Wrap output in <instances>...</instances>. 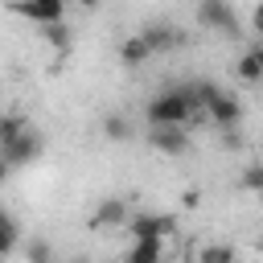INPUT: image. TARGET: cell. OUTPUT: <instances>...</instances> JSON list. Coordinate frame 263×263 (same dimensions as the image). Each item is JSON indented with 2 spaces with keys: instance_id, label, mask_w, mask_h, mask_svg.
Here are the masks:
<instances>
[{
  "instance_id": "cell-1",
  "label": "cell",
  "mask_w": 263,
  "mask_h": 263,
  "mask_svg": "<svg viewBox=\"0 0 263 263\" xmlns=\"http://www.w3.org/2000/svg\"><path fill=\"white\" fill-rule=\"evenodd\" d=\"M193 111H197V107H193V90H189V86L160 90V95L148 99V107H144V115H148L152 127H185Z\"/></svg>"
},
{
  "instance_id": "cell-2",
  "label": "cell",
  "mask_w": 263,
  "mask_h": 263,
  "mask_svg": "<svg viewBox=\"0 0 263 263\" xmlns=\"http://www.w3.org/2000/svg\"><path fill=\"white\" fill-rule=\"evenodd\" d=\"M173 230H177L173 214H132V222H127L132 242H164Z\"/></svg>"
},
{
  "instance_id": "cell-3",
  "label": "cell",
  "mask_w": 263,
  "mask_h": 263,
  "mask_svg": "<svg viewBox=\"0 0 263 263\" xmlns=\"http://www.w3.org/2000/svg\"><path fill=\"white\" fill-rule=\"evenodd\" d=\"M0 156H4V173L21 168V164H33V160L41 156V132H37V127H29V132H25V136H16L12 144H4V148H0Z\"/></svg>"
},
{
  "instance_id": "cell-4",
  "label": "cell",
  "mask_w": 263,
  "mask_h": 263,
  "mask_svg": "<svg viewBox=\"0 0 263 263\" xmlns=\"http://www.w3.org/2000/svg\"><path fill=\"white\" fill-rule=\"evenodd\" d=\"M205 115H210V119H214L218 127H226V132H230V127H234V123L242 119V103H238L234 95H226V90H218V95L210 99V107H205Z\"/></svg>"
},
{
  "instance_id": "cell-5",
  "label": "cell",
  "mask_w": 263,
  "mask_h": 263,
  "mask_svg": "<svg viewBox=\"0 0 263 263\" xmlns=\"http://www.w3.org/2000/svg\"><path fill=\"white\" fill-rule=\"evenodd\" d=\"M148 144L156 152H164V156H185L189 152V132H181V127H152Z\"/></svg>"
},
{
  "instance_id": "cell-6",
  "label": "cell",
  "mask_w": 263,
  "mask_h": 263,
  "mask_svg": "<svg viewBox=\"0 0 263 263\" xmlns=\"http://www.w3.org/2000/svg\"><path fill=\"white\" fill-rule=\"evenodd\" d=\"M127 222H132V214H127V201H123V197H107V201H99V210L90 214V226H95V230L127 226Z\"/></svg>"
},
{
  "instance_id": "cell-7",
  "label": "cell",
  "mask_w": 263,
  "mask_h": 263,
  "mask_svg": "<svg viewBox=\"0 0 263 263\" xmlns=\"http://www.w3.org/2000/svg\"><path fill=\"white\" fill-rule=\"evenodd\" d=\"M16 12H21V16H29L33 25H45V29L66 21V8H62L58 0H33V4H16Z\"/></svg>"
},
{
  "instance_id": "cell-8",
  "label": "cell",
  "mask_w": 263,
  "mask_h": 263,
  "mask_svg": "<svg viewBox=\"0 0 263 263\" xmlns=\"http://www.w3.org/2000/svg\"><path fill=\"white\" fill-rule=\"evenodd\" d=\"M197 25H205V29H222V33H234V12H230L226 4H218V0H205V4H197Z\"/></svg>"
},
{
  "instance_id": "cell-9",
  "label": "cell",
  "mask_w": 263,
  "mask_h": 263,
  "mask_svg": "<svg viewBox=\"0 0 263 263\" xmlns=\"http://www.w3.org/2000/svg\"><path fill=\"white\" fill-rule=\"evenodd\" d=\"M148 58H152V45L144 41V33H132V37L119 41V62L123 66H144Z\"/></svg>"
},
{
  "instance_id": "cell-10",
  "label": "cell",
  "mask_w": 263,
  "mask_h": 263,
  "mask_svg": "<svg viewBox=\"0 0 263 263\" xmlns=\"http://www.w3.org/2000/svg\"><path fill=\"white\" fill-rule=\"evenodd\" d=\"M193 263H238V251L230 242H205L201 251H193Z\"/></svg>"
},
{
  "instance_id": "cell-11",
  "label": "cell",
  "mask_w": 263,
  "mask_h": 263,
  "mask_svg": "<svg viewBox=\"0 0 263 263\" xmlns=\"http://www.w3.org/2000/svg\"><path fill=\"white\" fill-rule=\"evenodd\" d=\"M238 78L242 82H263V45H251L238 58Z\"/></svg>"
},
{
  "instance_id": "cell-12",
  "label": "cell",
  "mask_w": 263,
  "mask_h": 263,
  "mask_svg": "<svg viewBox=\"0 0 263 263\" xmlns=\"http://www.w3.org/2000/svg\"><path fill=\"white\" fill-rule=\"evenodd\" d=\"M123 263H164V242H132Z\"/></svg>"
},
{
  "instance_id": "cell-13",
  "label": "cell",
  "mask_w": 263,
  "mask_h": 263,
  "mask_svg": "<svg viewBox=\"0 0 263 263\" xmlns=\"http://www.w3.org/2000/svg\"><path fill=\"white\" fill-rule=\"evenodd\" d=\"M144 41H148L152 53H156V49H173V45L181 41V33H177L173 25H148V29H144Z\"/></svg>"
},
{
  "instance_id": "cell-14",
  "label": "cell",
  "mask_w": 263,
  "mask_h": 263,
  "mask_svg": "<svg viewBox=\"0 0 263 263\" xmlns=\"http://www.w3.org/2000/svg\"><path fill=\"white\" fill-rule=\"evenodd\" d=\"M29 127H33V123H25V115H16V111H8V115L0 119V148H4V144H12L16 136H25Z\"/></svg>"
},
{
  "instance_id": "cell-15",
  "label": "cell",
  "mask_w": 263,
  "mask_h": 263,
  "mask_svg": "<svg viewBox=\"0 0 263 263\" xmlns=\"http://www.w3.org/2000/svg\"><path fill=\"white\" fill-rule=\"evenodd\" d=\"M41 37H45V41H49V45H53V49H58L62 58L70 53V25H66V21H62V25H49V29L41 33Z\"/></svg>"
},
{
  "instance_id": "cell-16",
  "label": "cell",
  "mask_w": 263,
  "mask_h": 263,
  "mask_svg": "<svg viewBox=\"0 0 263 263\" xmlns=\"http://www.w3.org/2000/svg\"><path fill=\"white\" fill-rule=\"evenodd\" d=\"M16 238H21V222H16V214H4V230H0V251H4V255H12V251H16Z\"/></svg>"
},
{
  "instance_id": "cell-17",
  "label": "cell",
  "mask_w": 263,
  "mask_h": 263,
  "mask_svg": "<svg viewBox=\"0 0 263 263\" xmlns=\"http://www.w3.org/2000/svg\"><path fill=\"white\" fill-rule=\"evenodd\" d=\"M238 185H242L247 193H255V197H263V164H247V168L238 173Z\"/></svg>"
},
{
  "instance_id": "cell-18",
  "label": "cell",
  "mask_w": 263,
  "mask_h": 263,
  "mask_svg": "<svg viewBox=\"0 0 263 263\" xmlns=\"http://www.w3.org/2000/svg\"><path fill=\"white\" fill-rule=\"evenodd\" d=\"M127 132H132V123H127L123 115H107V119H103V136H107V140H127Z\"/></svg>"
},
{
  "instance_id": "cell-19",
  "label": "cell",
  "mask_w": 263,
  "mask_h": 263,
  "mask_svg": "<svg viewBox=\"0 0 263 263\" xmlns=\"http://www.w3.org/2000/svg\"><path fill=\"white\" fill-rule=\"evenodd\" d=\"M25 255H29V263H53V247H49L45 238H33Z\"/></svg>"
},
{
  "instance_id": "cell-20",
  "label": "cell",
  "mask_w": 263,
  "mask_h": 263,
  "mask_svg": "<svg viewBox=\"0 0 263 263\" xmlns=\"http://www.w3.org/2000/svg\"><path fill=\"white\" fill-rule=\"evenodd\" d=\"M181 205H185V210H197V205H201V189H185V193H181Z\"/></svg>"
},
{
  "instance_id": "cell-21",
  "label": "cell",
  "mask_w": 263,
  "mask_h": 263,
  "mask_svg": "<svg viewBox=\"0 0 263 263\" xmlns=\"http://www.w3.org/2000/svg\"><path fill=\"white\" fill-rule=\"evenodd\" d=\"M222 148H238V136L234 132H222Z\"/></svg>"
},
{
  "instance_id": "cell-22",
  "label": "cell",
  "mask_w": 263,
  "mask_h": 263,
  "mask_svg": "<svg viewBox=\"0 0 263 263\" xmlns=\"http://www.w3.org/2000/svg\"><path fill=\"white\" fill-rule=\"evenodd\" d=\"M251 21H255V29L263 33V4H255V16H251Z\"/></svg>"
},
{
  "instance_id": "cell-23",
  "label": "cell",
  "mask_w": 263,
  "mask_h": 263,
  "mask_svg": "<svg viewBox=\"0 0 263 263\" xmlns=\"http://www.w3.org/2000/svg\"><path fill=\"white\" fill-rule=\"evenodd\" d=\"M74 263H86V259H74Z\"/></svg>"
}]
</instances>
